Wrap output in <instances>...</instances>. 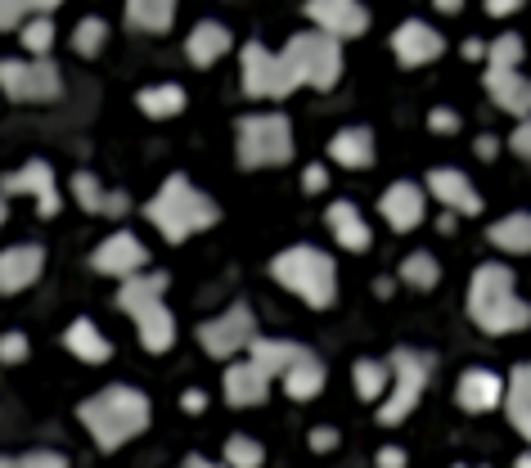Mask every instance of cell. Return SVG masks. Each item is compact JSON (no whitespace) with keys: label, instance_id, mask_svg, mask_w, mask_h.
I'll return each instance as SVG.
<instances>
[{"label":"cell","instance_id":"44","mask_svg":"<svg viewBox=\"0 0 531 468\" xmlns=\"http://www.w3.org/2000/svg\"><path fill=\"white\" fill-rule=\"evenodd\" d=\"M486 9L491 14H513V9H522V0H486Z\"/></svg>","mask_w":531,"mask_h":468},{"label":"cell","instance_id":"20","mask_svg":"<svg viewBox=\"0 0 531 468\" xmlns=\"http://www.w3.org/2000/svg\"><path fill=\"white\" fill-rule=\"evenodd\" d=\"M266 369L252 360V365H234L230 374H225V396H230L234 405H252V401H261L266 396Z\"/></svg>","mask_w":531,"mask_h":468},{"label":"cell","instance_id":"11","mask_svg":"<svg viewBox=\"0 0 531 468\" xmlns=\"http://www.w3.org/2000/svg\"><path fill=\"white\" fill-rule=\"evenodd\" d=\"M392 365H396V396L383 405V414H378L383 423H401L405 414L414 410L419 392H423V360L419 356H410V351H396Z\"/></svg>","mask_w":531,"mask_h":468},{"label":"cell","instance_id":"49","mask_svg":"<svg viewBox=\"0 0 531 468\" xmlns=\"http://www.w3.org/2000/svg\"><path fill=\"white\" fill-rule=\"evenodd\" d=\"M185 410H203V392H185Z\"/></svg>","mask_w":531,"mask_h":468},{"label":"cell","instance_id":"9","mask_svg":"<svg viewBox=\"0 0 531 468\" xmlns=\"http://www.w3.org/2000/svg\"><path fill=\"white\" fill-rule=\"evenodd\" d=\"M0 81L14 99H50L59 95V72L50 59L36 63H0Z\"/></svg>","mask_w":531,"mask_h":468},{"label":"cell","instance_id":"47","mask_svg":"<svg viewBox=\"0 0 531 468\" xmlns=\"http://www.w3.org/2000/svg\"><path fill=\"white\" fill-rule=\"evenodd\" d=\"M495 149H500V144H495L491 135H482V140H477V153H482V158H495Z\"/></svg>","mask_w":531,"mask_h":468},{"label":"cell","instance_id":"8","mask_svg":"<svg viewBox=\"0 0 531 468\" xmlns=\"http://www.w3.org/2000/svg\"><path fill=\"white\" fill-rule=\"evenodd\" d=\"M243 86L257 99H279V95H288L297 81H293V72H288L284 54H266L261 45H248V50H243Z\"/></svg>","mask_w":531,"mask_h":468},{"label":"cell","instance_id":"19","mask_svg":"<svg viewBox=\"0 0 531 468\" xmlns=\"http://www.w3.org/2000/svg\"><path fill=\"white\" fill-rule=\"evenodd\" d=\"M41 270V248H9L0 257V288L14 293V288H27Z\"/></svg>","mask_w":531,"mask_h":468},{"label":"cell","instance_id":"28","mask_svg":"<svg viewBox=\"0 0 531 468\" xmlns=\"http://www.w3.org/2000/svg\"><path fill=\"white\" fill-rule=\"evenodd\" d=\"M68 347L77 351L81 360H95V365H99V360H108V351H113V347L104 342V333H99L90 320H77V324H72V329H68Z\"/></svg>","mask_w":531,"mask_h":468},{"label":"cell","instance_id":"31","mask_svg":"<svg viewBox=\"0 0 531 468\" xmlns=\"http://www.w3.org/2000/svg\"><path fill=\"white\" fill-rule=\"evenodd\" d=\"M140 108L153 117H171L185 108V90L180 86H149V90H140Z\"/></svg>","mask_w":531,"mask_h":468},{"label":"cell","instance_id":"15","mask_svg":"<svg viewBox=\"0 0 531 468\" xmlns=\"http://www.w3.org/2000/svg\"><path fill=\"white\" fill-rule=\"evenodd\" d=\"M392 50L401 63H432L441 54V36L432 32L428 23H405L401 32L392 36Z\"/></svg>","mask_w":531,"mask_h":468},{"label":"cell","instance_id":"39","mask_svg":"<svg viewBox=\"0 0 531 468\" xmlns=\"http://www.w3.org/2000/svg\"><path fill=\"white\" fill-rule=\"evenodd\" d=\"M0 356H5V360H23L27 356V338H23V333H9V338H0Z\"/></svg>","mask_w":531,"mask_h":468},{"label":"cell","instance_id":"14","mask_svg":"<svg viewBox=\"0 0 531 468\" xmlns=\"http://www.w3.org/2000/svg\"><path fill=\"white\" fill-rule=\"evenodd\" d=\"M486 90H491V99L500 108H509V113H531V81L518 77L513 68H491L486 72Z\"/></svg>","mask_w":531,"mask_h":468},{"label":"cell","instance_id":"40","mask_svg":"<svg viewBox=\"0 0 531 468\" xmlns=\"http://www.w3.org/2000/svg\"><path fill=\"white\" fill-rule=\"evenodd\" d=\"M432 131H441V135L459 131V117L450 113V108H437V113H432Z\"/></svg>","mask_w":531,"mask_h":468},{"label":"cell","instance_id":"36","mask_svg":"<svg viewBox=\"0 0 531 468\" xmlns=\"http://www.w3.org/2000/svg\"><path fill=\"white\" fill-rule=\"evenodd\" d=\"M104 41H108V27L99 23V18H86V23L77 27V50L81 54H95Z\"/></svg>","mask_w":531,"mask_h":468},{"label":"cell","instance_id":"46","mask_svg":"<svg viewBox=\"0 0 531 468\" xmlns=\"http://www.w3.org/2000/svg\"><path fill=\"white\" fill-rule=\"evenodd\" d=\"M378 464H383V468H401L405 455H401V450H383V455H378Z\"/></svg>","mask_w":531,"mask_h":468},{"label":"cell","instance_id":"34","mask_svg":"<svg viewBox=\"0 0 531 468\" xmlns=\"http://www.w3.org/2000/svg\"><path fill=\"white\" fill-rule=\"evenodd\" d=\"M225 459H230L234 468H257L261 464V446L248 437H230L225 441Z\"/></svg>","mask_w":531,"mask_h":468},{"label":"cell","instance_id":"24","mask_svg":"<svg viewBox=\"0 0 531 468\" xmlns=\"http://www.w3.org/2000/svg\"><path fill=\"white\" fill-rule=\"evenodd\" d=\"M329 153L342 162V167H369V153H374V140H369V131H342V135H333V144H329Z\"/></svg>","mask_w":531,"mask_h":468},{"label":"cell","instance_id":"2","mask_svg":"<svg viewBox=\"0 0 531 468\" xmlns=\"http://www.w3.org/2000/svg\"><path fill=\"white\" fill-rule=\"evenodd\" d=\"M81 419L99 437V446H117V441L135 437L149 423V401L140 392H131V387H108L95 401L81 405Z\"/></svg>","mask_w":531,"mask_h":468},{"label":"cell","instance_id":"21","mask_svg":"<svg viewBox=\"0 0 531 468\" xmlns=\"http://www.w3.org/2000/svg\"><path fill=\"white\" fill-rule=\"evenodd\" d=\"M495 401H500V378H495L491 369H468V374L459 378V405H468V410H491Z\"/></svg>","mask_w":531,"mask_h":468},{"label":"cell","instance_id":"35","mask_svg":"<svg viewBox=\"0 0 531 468\" xmlns=\"http://www.w3.org/2000/svg\"><path fill=\"white\" fill-rule=\"evenodd\" d=\"M486 59H491V68H513V63L522 59V36H500V41L486 50Z\"/></svg>","mask_w":531,"mask_h":468},{"label":"cell","instance_id":"23","mask_svg":"<svg viewBox=\"0 0 531 468\" xmlns=\"http://www.w3.org/2000/svg\"><path fill=\"white\" fill-rule=\"evenodd\" d=\"M329 225H333V234L342 239V248H351V252L369 248V230H365V221H360V212L351 203H333L329 207Z\"/></svg>","mask_w":531,"mask_h":468},{"label":"cell","instance_id":"13","mask_svg":"<svg viewBox=\"0 0 531 468\" xmlns=\"http://www.w3.org/2000/svg\"><path fill=\"white\" fill-rule=\"evenodd\" d=\"M140 266H144V243L135 239V234H113V239L99 243V252H95V270H104V275L131 279Z\"/></svg>","mask_w":531,"mask_h":468},{"label":"cell","instance_id":"12","mask_svg":"<svg viewBox=\"0 0 531 468\" xmlns=\"http://www.w3.org/2000/svg\"><path fill=\"white\" fill-rule=\"evenodd\" d=\"M311 18L329 36H360L369 14L360 0H311Z\"/></svg>","mask_w":531,"mask_h":468},{"label":"cell","instance_id":"41","mask_svg":"<svg viewBox=\"0 0 531 468\" xmlns=\"http://www.w3.org/2000/svg\"><path fill=\"white\" fill-rule=\"evenodd\" d=\"M0 468H63V459L59 455H32V459H23V464H0Z\"/></svg>","mask_w":531,"mask_h":468},{"label":"cell","instance_id":"53","mask_svg":"<svg viewBox=\"0 0 531 468\" xmlns=\"http://www.w3.org/2000/svg\"><path fill=\"white\" fill-rule=\"evenodd\" d=\"M0 212H5V207H0Z\"/></svg>","mask_w":531,"mask_h":468},{"label":"cell","instance_id":"38","mask_svg":"<svg viewBox=\"0 0 531 468\" xmlns=\"http://www.w3.org/2000/svg\"><path fill=\"white\" fill-rule=\"evenodd\" d=\"M513 405H531V365L513 369Z\"/></svg>","mask_w":531,"mask_h":468},{"label":"cell","instance_id":"10","mask_svg":"<svg viewBox=\"0 0 531 468\" xmlns=\"http://www.w3.org/2000/svg\"><path fill=\"white\" fill-rule=\"evenodd\" d=\"M198 342H203L212 356H230V351H239V347H252V311H243V306L225 311L221 320L203 324Z\"/></svg>","mask_w":531,"mask_h":468},{"label":"cell","instance_id":"17","mask_svg":"<svg viewBox=\"0 0 531 468\" xmlns=\"http://www.w3.org/2000/svg\"><path fill=\"white\" fill-rule=\"evenodd\" d=\"M383 216L396 225V230H414V225L423 221V194L414 185H392L383 198Z\"/></svg>","mask_w":531,"mask_h":468},{"label":"cell","instance_id":"29","mask_svg":"<svg viewBox=\"0 0 531 468\" xmlns=\"http://www.w3.org/2000/svg\"><path fill=\"white\" fill-rule=\"evenodd\" d=\"M491 243H500V248L509 252H531V216H504V221L491 225Z\"/></svg>","mask_w":531,"mask_h":468},{"label":"cell","instance_id":"30","mask_svg":"<svg viewBox=\"0 0 531 468\" xmlns=\"http://www.w3.org/2000/svg\"><path fill=\"white\" fill-rule=\"evenodd\" d=\"M72 189H77V198H81V207H86V212H122V207H126L122 194H104V189H99V180L86 176V171L72 180Z\"/></svg>","mask_w":531,"mask_h":468},{"label":"cell","instance_id":"50","mask_svg":"<svg viewBox=\"0 0 531 468\" xmlns=\"http://www.w3.org/2000/svg\"><path fill=\"white\" fill-rule=\"evenodd\" d=\"M459 5H464V0H437V9H446V14H455Z\"/></svg>","mask_w":531,"mask_h":468},{"label":"cell","instance_id":"6","mask_svg":"<svg viewBox=\"0 0 531 468\" xmlns=\"http://www.w3.org/2000/svg\"><path fill=\"white\" fill-rule=\"evenodd\" d=\"M284 63H288L297 86L311 81V86L324 90V86H333V77H338L342 54H338V41H333L329 32H311V36H293V41H288Z\"/></svg>","mask_w":531,"mask_h":468},{"label":"cell","instance_id":"3","mask_svg":"<svg viewBox=\"0 0 531 468\" xmlns=\"http://www.w3.org/2000/svg\"><path fill=\"white\" fill-rule=\"evenodd\" d=\"M149 221L158 225L167 239H185V234L216 221V207H212V198L198 194L185 176H171L167 185L158 189V198L149 203Z\"/></svg>","mask_w":531,"mask_h":468},{"label":"cell","instance_id":"42","mask_svg":"<svg viewBox=\"0 0 531 468\" xmlns=\"http://www.w3.org/2000/svg\"><path fill=\"white\" fill-rule=\"evenodd\" d=\"M513 149H518L522 158H531V122H522L518 131H513Z\"/></svg>","mask_w":531,"mask_h":468},{"label":"cell","instance_id":"16","mask_svg":"<svg viewBox=\"0 0 531 468\" xmlns=\"http://www.w3.org/2000/svg\"><path fill=\"white\" fill-rule=\"evenodd\" d=\"M428 185L450 212H482V198H477V189L468 185L464 171H432Z\"/></svg>","mask_w":531,"mask_h":468},{"label":"cell","instance_id":"25","mask_svg":"<svg viewBox=\"0 0 531 468\" xmlns=\"http://www.w3.org/2000/svg\"><path fill=\"white\" fill-rule=\"evenodd\" d=\"M302 356H306V351L302 347H288V342H252V360H257L270 378L288 374V369H293Z\"/></svg>","mask_w":531,"mask_h":468},{"label":"cell","instance_id":"33","mask_svg":"<svg viewBox=\"0 0 531 468\" xmlns=\"http://www.w3.org/2000/svg\"><path fill=\"white\" fill-rule=\"evenodd\" d=\"M401 275L410 279V284H419V288H432L437 284V261H432L428 252H414V257H405Z\"/></svg>","mask_w":531,"mask_h":468},{"label":"cell","instance_id":"52","mask_svg":"<svg viewBox=\"0 0 531 468\" xmlns=\"http://www.w3.org/2000/svg\"><path fill=\"white\" fill-rule=\"evenodd\" d=\"M189 468H212V464H198V459H194V464H189Z\"/></svg>","mask_w":531,"mask_h":468},{"label":"cell","instance_id":"43","mask_svg":"<svg viewBox=\"0 0 531 468\" xmlns=\"http://www.w3.org/2000/svg\"><path fill=\"white\" fill-rule=\"evenodd\" d=\"M513 428H518L522 437H531V405H513Z\"/></svg>","mask_w":531,"mask_h":468},{"label":"cell","instance_id":"26","mask_svg":"<svg viewBox=\"0 0 531 468\" xmlns=\"http://www.w3.org/2000/svg\"><path fill=\"white\" fill-rule=\"evenodd\" d=\"M126 14L144 32H162L171 23V14H176V0H126Z\"/></svg>","mask_w":531,"mask_h":468},{"label":"cell","instance_id":"5","mask_svg":"<svg viewBox=\"0 0 531 468\" xmlns=\"http://www.w3.org/2000/svg\"><path fill=\"white\" fill-rule=\"evenodd\" d=\"M275 279L284 288H293L297 297H306L311 306L333 302V261L320 248H288L275 261Z\"/></svg>","mask_w":531,"mask_h":468},{"label":"cell","instance_id":"18","mask_svg":"<svg viewBox=\"0 0 531 468\" xmlns=\"http://www.w3.org/2000/svg\"><path fill=\"white\" fill-rule=\"evenodd\" d=\"M9 189H32L36 194V207H41V216H54L59 212V194H54V176L45 162H27L18 176H9Z\"/></svg>","mask_w":531,"mask_h":468},{"label":"cell","instance_id":"4","mask_svg":"<svg viewBox=\"0 0 531 468\" xmlns=\"http://www.w3.org/2000/svg\"><path fill=\"white\" fill-rule=\"evenodd\" d=\"M162 288H167V275H131L117 302L135 315L140 324V338L149 351H167L171 338H176V324H171L167 306H162Z\"/></svg>","mask_w":531,"mask_h":468},{"label":"cell","instance_id":"1","mask_svg":"<svg viewBox=\"0 0 531 468\" xmlns=\"http://www.w3.org/2000/svg\"><path fill=\"white\" fill-rule=\"evenodd\" d=\"M468 306H473V320L482 324L486 333H509L531 324V311L513 297V275L504 266H482L473 275V293H468Z\"/></svg>","mask_w":531,"mask_h":468},{"label":"cell","instance_id":"37","mask_svg":"<svg viewBox=\"0 0 531 468\" xmlns=\"http://www.w3.org/2000/svg\"><path fill=\"white\" fill-rule=\"evenodd\" d=\"M23 41H27V50L32 54H45L50 50V41H54V27H50V18H41V23H32L23 32Z\"/></svg>","mask_w":531,"mask_h":468},{"label":"cell","instance_id":"45","mask_svg":"<svg viewBox=\"0 0 531 468\" xmlns=\"http://www.w3.org/2000/svg\"><path fill=\"white\" fill-rule=\"evenodd\" d=\"M302 185H306V189H324V167H306Z\"/></svg>","mask_w":531,"mask_h":468},{"label":"cell","instance_id":"7","mask_svg":"<svg viewBox=\"0 0 531 468\" xmlns=\"http://www.w3.org/2000/svg\"><path fill=\"white\" fill-rule=\"evenodd\" d=\"M288 153H293V135L284 117H248L239 126L243 167H275V162H288Z\"/></svg>","mask_w":531,"mask_h":468},{"label":"cell","instance_id":"27","mask_svg":"<svg viewBox=\"0 0 531 468\" xmlns=\"http://www.w3.org/2000/svg\"><path fill=\"white\" fill-rule=\"evenodd\" d=\"M284 383H288V396H297V401H306V396H315L324 387V369H320V360L315 356H302L293 369L284 374Z\"/></svg>","mask_w":531,"mask_h":468},{"label":"cell","instance_id":"22","mask_svg":"<svg viewBox=\"0 0 531 468\" xmlns=\"http://www.w3.org/2000/svg\"><path fill=\"white\" fill-rule=\"evenodd\" d=\"M225 50H230V32H225L221 23H198L194 32H189V59H194L198 68L216 63Z\"/></svg>","mask_w":531,"mask_h":468},{"label":"cell","instance_id":"51","mask_svg":"<svg viewBox=\"0 0 531 468\" xmlns=\"http://www.w3.org/2000/svg\"><path fill=\"white\" fill-rule=\"evenodd\" d=\"M518 468H531V459H518Z\"/></svg>","mask_w":531,"mask_h":468},{"label":"cell","instance_id":"48","mask_svg":"<svg viewBox=\"0 0 531 468\" xmlns=\"http://www.w3.org/2000/svg\"><path fill=\"white\" fill-rule=\"evenodd\" d=\"M311 441H315V450H329V446H333V432H329V428H320Z\"/></svg>","mask_w":531,"mask_h":468},{"label":"cell","instance_id":"32","mask_svg":"<svg viewBox=\"0 0 531 468\" xmlns=\"http://www.w3.org/2000/svg\"><path fill=\"white\" fill-rule=\"evenodd\" d=\"M383 387H387V369L374 365V360H360V365H356V392L365 396V401H374Z\"/></svg>","mask_w":531,"mask_h":468}]
</instances>
